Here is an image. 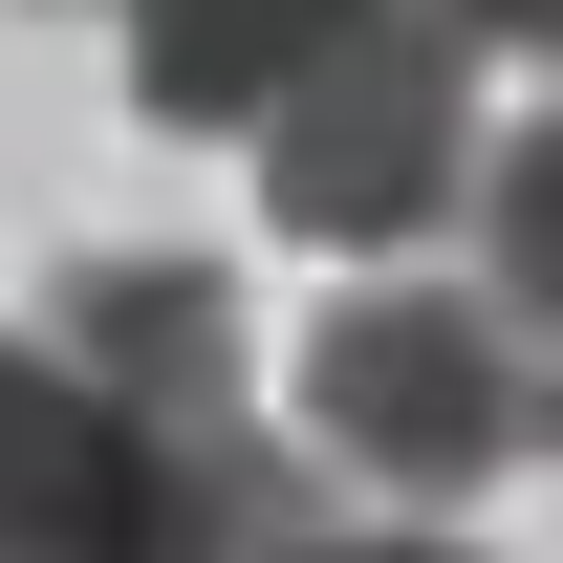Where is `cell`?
Instances as JSON below:
<instances>
[{"mask_svg": "<svg viewBox=\"0 0 563 563\" xmlns=\"http://www.w3.org/2000/svg\"><path fill=\"white\" fill-rule=\"evenodd\" d=\"M303 455L390 520H477L498 477H563V347L498 282H390L368 261L303 325Z\"/></svg>", "mask_w": 563, "mask_h": 563, "instance_id": "obj_1", "label": "cell"}, {"mask_svg": "<svg viewBox=\"0 0 563 563\" xmlns=\"http://www.w3.org/2000/svg\"><path fill=\"white\" fill-rule=\"evenodd\" d=\"M303 520H347V477H217L131 390H87L66 325H0V563H282Z\"/></svg>", "mask_w": 563, "mask_h": 563, "instance_id": "obj_2", "label": "cell"}, {"mask_svg": "<svg viewBox=\"0 0 563 563\" xmlns=\"http://www.w3.org/2000/svg\"><path fill=\"white\" fill-rule=\"evenodd\" d=\"M239 152H261L282 239H325V261L433 239V217L477 196V22H455V0H390V22H368V44H325V66L282 87Z\"/></svg>", "mask_w": 563, "mask_h": 563, "instance_id": "obj_3", "label": "cell"}, {"mask_svg": "<svg viewBox=\"0 0 563 563\" xmlns=\"http://www.w3.org/2000/svg\"><path fill=\"white\" fill-rule=\"evenodd\" d=\"M44 325H66V368L131 390L174 455H217V477H303L282 412H261V347H239V282H217V261H109V239H87V261L44 282Z\"/></svg>", "mask_w": 563, "mask_h": 563, "instance_id": "obj_4", "label": "cell"}, {"mask_svg": "<svg viewBox=\"0 0 563 563\" xmlns=\"http://www.w3.org/2000/svg\"><path fill=\"white\" fill-rule=\"evenodd\" d=\"M368 22H390V0H109L152 131H261L282 87L325 66V44H368Z\"/></svg>", "mask_w": 563, "mask_h": 563, "instance_id": "obj_5", "label": "cell"}, {"mask_svg": "<svg viewBox=\"0 0 563 563\" xmlns=\"http://www.w3.org/2000/svg\"><path fill=\"white\" fill-rule=\"evenodd\" d=\"M477 282L563 347V109H520V131L477 152Z\"/></svg>", "mask_w": 563, "mask_h": 563, "instance_id": "obj_6", "label": "cell"}, {"mask_svg": "<svg viewBox=\"0 0 563 563\" xmlns=\"http://www.w3.org/2000/svg\"><path fill=\"white\" fill-rule=\"evenodd\" d=\"M282 563H477V542H455V520H390V498H368V520H303Z\"/></svg>", "mask_w": 563, "mask_h": 563, "instance_id": "obj_7", "label": "cell"}, {"mask_svg": "<svg viewBox=\"0 0 563 563\" xmlns=\"http://www.w3.org/2000/svg\"><path fill=\"white\" fill-rule=\"evenodd\" d=\"M455 22H477V44H542V66H563V0H455Z\"/></svg>", "mask_w": 563, "mask_h": 563, "instance_id": "obj_8", "label": "cell"}]
</instances>
